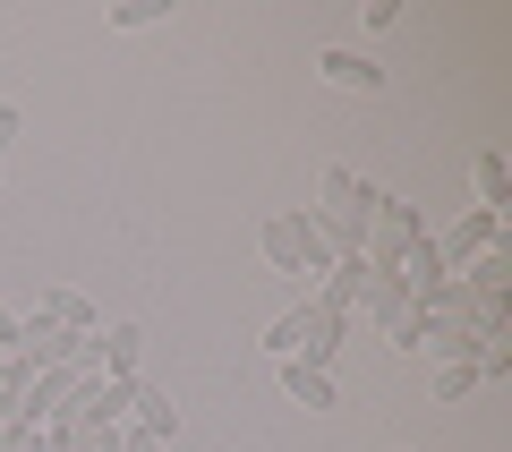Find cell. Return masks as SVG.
<instances>
[{"label":"cell","instance_id":"12","mask_svg":"<svg viewBox=\"0 0 512 452\" xmlns=\"http://www.w3.org/2000/svg\"><path fill=\"white\" fill-rule=\"evenodd\" d=\"M316 69H325L342 94H384V69L367 52H316Z\"/></svg>","mask_w":512,"mask_h":452},{"label":"cell","instance_id":"15","mask_svg":"<svg viewBox=\"0 0 512 452\" xmlns=\"http://www.w3.org/2000/svg\"><path fill=\"white\" fill-rule=\"evenodd\" d=\"M171 18V0H111V26L120 35H146V26H163Z\"/></svg>","mask_w":512,"mask_h":452},{"label":"cell","instance_id":"13","mask_svg":"<svg viewBox=\"0 0 512 452\" xmlns=\"http://www.w3.org/2000/svg\"><path fill=\"white\" fill-rule=\"evenodd\" d=\"M282 393H291L299 410H333V376L308 367V359H282Z\"/></svg>","mask_w":512,"mask_h":452},{"label":"cell","instance_id":"7","mask_svg":"<svg viewBox=\"0 0 512 452\" xmlns=\"http://www.w3.org/2000/svg\"><path fill=\"white\" fill-rule=\"evenodd\" d=\"M9 359H18L26 376H60V367L77 359V333H60L52 316H26V325H18V350H9Z\"/></svg>","mask_w":512,"mask_h":452},{"label":"cell","instance_id":"10","mask_svg":"<svg viewBox=\"0 0 512 452\" xmlns=\"http://www.w3.org/2000/svg\"><path fill=\"white\" fill-rule=\"evenodd\" d=\"M35 316H52V325H60V333H77V342H86V333H103L94 299H86V290H69V282H52V290H43V299H35Z\"/></svg>","mask_w":512,"mask_h":452},{"label":"cell","instance_id":"2","mask_svg":"<svg viewBox=\"0 0 512 452\" xmlns=\"http://www.w3.org/2000/svg\"><path fill=\"white\" fill-rule=\"evenodd\" d=\"M256 248H265V265H274V273H299L308 290H316V273L333 265V248L316 239L308 205H282V214H265V231H256Z\"/></svg>","mask_w":512,"mask_h":452},{"label":"cell","instance_id":"4","mask_svg":"<svg viewBox=\"0 0 512 452\" xmlns=\"http://www.w3.org/2000/svg\"><path fill=\"white\" fill-rule=\"evenodd\" d=\"M419 239H427L419 205H410V197H384V188H376V205H367V239H359V256H367V265H402V256L419 248Z\"/></svg>","mask_w":512,"mask_h":452},{"label":"cell","instance_id":"14","mask_svg":"<svg viewBox=\"0 0 512 452\" xmlns=\"http://www.w3.org/2000/svg\"><path fill=\"white\" fill-rule=\"evenodd\" d=\"M470 180H478V205H487V214H504V205H512V171H504V154H478Z\"/></svg>","mask_w":512,"mask_h":452},{"label":"cell","instance_id":"5","mask_svg":"<svg viewBox=\"0 0 512 452\" xmlns=\"http://www.w3.org/2000/svg\"><path fill=\"white\" fill-rule=\"evenodd\" d=\"M359 316H367L376 333L410 325V316H419V290H410V273H402V265H367V282H359Z\"/></svg>","mask_w":512,"mask_h":452},{"label":"cell","instance_id":"18","mask_svg":"<svg viewBox=\"0 0 512 452\" xmlns=\"http://www.w3.org/2000/svg\"><path fill=\"white\" fill-rule=\"evenodd\" d=\"M18 128H26V111H18V103H0V154L18 145Z\"/></svg>","mask_w":512,"mask_h":452},{"label":"cell","instance_id":"9","mask_svg":"<svg viewBox=\"0 0 512 452\" xmlns=\"http://www.w3.org/2000/svg\"><path fill=\"white\" fill-rule=\"evenodd\" d=\"M137 350H146V333H137V325H103V333H86V359L103 367L111 384H137Z\"/></svg>","mask_w":512,"mask_h":452},{"label":"cell","instance_id":"8","mask_svg":"<svg viewBox=\"0 0 512 452\" xmlns=\"http://www.w3.org/2000/svg\"><path fill=\"white\" fill-rule=\"evenodd\" d=\"M128 427L154 435V444L171 452V435H180V401H171V384H146V376H137V393H128Z\"/></svg>","mask_w":512,"mask_h":452},{"label":"cell","instance_id":"11","mask_svg":"<svg viewBox=\"0 0 512 452\" xmlns=\"http://www.w3.org/2000/svg\"><path fill=\"white\" fill-rule=\"evenodd\" d=\"M470 299H512V248H487V256H470V265L453 273Z\"/></svg>","mask_w":512,"mask_h":452},{"label":"cell","instance_id":"16","mask_svg":"<svg viewBox=\"0 0 512 452\" xmlns=\"http://www.w3.org/2000/svg\"><path fill=\"white\" fill-rule=\"evenodd\" d=\"M478 384H487V376H478L470 359H444L436 367V401H461V393H478Z\"/></svg>","mask_w":512,"mask_h":452},{"label":"cell","instance_id":"3","mask_svg":"<svg viewBox=\"0 0 512 452\" xmlns=\"http://www.w3.org/2000/svg\"><path fill=\"white\" fill-rule=\"evenodd\" d=\"M282 325H291V359H308V367H325V376H333V359H342V342H350L359 316H350V308H325V299H299Z\"/></svg>","mask_w":512,"mask_h":452},{"label":"cell","instance_id":"6","mask_svg":"<svg viewBox=\"0 0 512 452\" xmlns=\"http://www.w3.org/2000/svg\"><path fill=\"white\" fill-rule=\"evenodd\" d=\"M487 248H504V214H487V205H470L461 222H444V239H436L444 273H461L470 256H487Z\"/></svg>","mask_w":512,"mask_h":452},{"label":"cell","instance_id":"17","mask_svg":"<svg viewBox=\"0 0 512 452\" xmlns=\"http://www.w3.org/2000/svg\"><path fill=\"white\" fill-rule=\"evenodd\" d=\"M427 333H436V316H410V325H393V333H384V342H393V350H427Z\"/></svg>","mask_w":512,"mask_h":452},{"label":"cell","instance_id":"20","mask_svg":"<svg viewBox=\"0 0 512 452\" xmlns=\"http://www.w3.org/2000/svg\"><path fill=\"white\" fill-rule=\"evenodd\" d=\"M9 444H18V427H9V418H0V452H9Z\"/></svg>","mask_w":512,"mask_h":452},{"label":"cell","instance_id":"19","mask_svg":"<svg viewBox=\"0 0 512 452\" xmlns=\"http://www.w3.org/2000/svg\"><path fill=\"white\" fill-rule=\"evenodd\" d=\"M18 325H26L18 308H0V350H18Z\"/></svg>","mask_w":512,"mask_h":452},{"label":"cell","instance_id":"1","mask_svg":"<svg viewBox=\"0 0 512 452\" xmlns=\"http://www.w3.org/2000/svg\"><path fill=\"white\" fill-rule=\"evenodd\" d=\"M367 205H376V180H359L350 163H333L325 180H316L308 222H316V239H325L333 256H359V239H367Z\"/></svg>","mask_w":512,"mask_h":452}]
</instances>
